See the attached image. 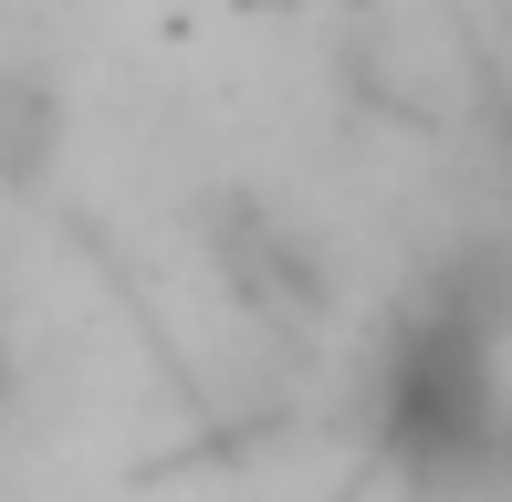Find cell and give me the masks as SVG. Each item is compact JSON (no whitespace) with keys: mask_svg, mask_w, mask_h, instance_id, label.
Here are the masks:
<instances>
[{"mask_svg":"<svg viewBox=\"0 0 512 502\" xmlns=\"http://www.w3.org/2000/svg\"><path fill=\"white\" fill-rule=\"evenodd\" d=\"M21 419V346H11V325H0V429Z\"/></svg>","mask_w":512,"mask_h":502,"instance_id":"3957f363","label":"cell"},{"mask_svg":"<svg viewBox=\"0 0 512 502\" xmlns=\"http://www.w3.org/2000/svg\"><path fill=\"white\" fill-rule=\"evenodd\" d=\"M199 251H209V272H220V293H230L241 325L283 335V346L335 335L345 272H335V251H324V231H304L283 199H262V189H199Z\"/></svg>","mask_w":512,"mask_h":502,"instance_id":"6da1fadb","label":"cell"},{"mask_svg":"<svg viewBox=\"0 0 512 502\" xmlns=\"http://www.w3.org/2000/svg\"><path fill=\"white\" fill-rule=\"evenodd\" d=\"M63 136H74V105H63L53 63L0 53V199H42L53 189Z\"/></svg>","mask_w":512,"mask_h":502,"instance_id":"7a4b0ae2","label":"cell"}]
</instances>
